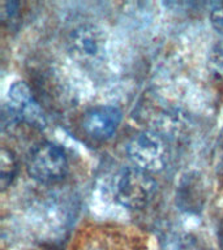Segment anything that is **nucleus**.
<instances>
[{"mask_svg": "<svg viewBox=\"0 0 223 250\" xmlns=\"http://www.w3.org/2000/svg\"><path fill=\"white\" fill-rule=\"evenodd\" d=\"M20 13V3L15 0L0 1V21L3 25H11L16 22Z\"/></svg>", "mask_w": 223, "mask_h": 250, "instance_id": "nucleus-8", "label": "nucleus"}, {"mask_svg": "<svg viewBox=\"0 0 223 250\" xmlns=\"http://www.w3.org/2000/svg\"><path fill=\"white\" fill-rule=\"evenodd\" d=\"M17 173V159L15 152L5 146L0 150V189L5 191L11 187Z\"/></svg>", "mask_w": 223, "mask_h": 250, "instance_id": "nucleus-7", "label": "nucleus"}, {"mask_svg": "<svg viewBox=\"0 0 223 250\" xmlns=\"http://www.w3.org/2000/svg\"><path fill=\"white\" fill-rule=\"evenodd\" d=\"M213 159H214L215 171L223 175V128L219 132V136L217 138V142H215Z\"/></svg>", "mask_w": 223, "mask_h": 250, "instance_id": "nucleus-11", "label": "nucleus"}, {"mask_svg": "<svg viewBox=\"0 0 223 250\" xmlns=\"http://www.w3.org/2000/svg\"><path fill=\"white\" fill-rule=\"evenodd\" d=\"M69 50L82 62H94L105 51L106 39L101 29L94 25H80L69 35Z\"/></svg>", "mask_w": 223, "mask_h": 250, "instance_id": "nucleus-6", "label": "nucleus"}, {"mask_svg": "<svg viewBox=\"0 0 223 250\" xmlns=\"http://www.w3.org/2000/svg\"><path fill=\"white\" fill-rule=\"evenodd\" d=\"M26 171L31 179L41 184L58 183L68 171L66 152L52 142L37 145L27 156Z\"/></svg>", "mask_w": 223, "mask_h": 250, "instance_id": "nucleus-1", "label": "nucleus"}, {"mask_svg": "<svg viewBox=\"0 0 223 250\" xmlns=\"http://www.w3.org/2000/svg\"><path fill=\"white\" fill-rule=\"evenodd\" d=\"M156 191V181L152 173L132 167L125 169L116 184V198L129 210L148 206Z\"/></svg>", "mask_w": 223, "mask_h": 250, "instance_id": "nucleus-3", "label": "nucleus"}, {"mask_svg": "<svg viewBox=\"0 0 223 250\" xmlns=\"http://www.w3.org/2000/svg\"><path fill=\"white\" fill-rule=\"evenodd\" d=\"M209 68L217 77L223 78V41H219L211 48L209 55Z\"/></svg>", "mask_w": 223, "mask_h": 250, "instance_id": "nucleus-9", "label": "nucleus"}, {"mask_svg": "<svg viewBox=\"0 0 223 250\" xmlns=\"http://www.w3.org/2000/svg\"><path fill=\"white\" fill-rule=\"evenodd\" d=\"M121 119L123 113L115 105H97L82 116L81 128L94 140L105 141L116 133Z\"/></svg>", "mask_w": 223, "mask_h": 250, "instance_id": "nucleus-5", "label": "nucleus"}, {"mask_svg": "<svg viewBox=\"0 0 223 250\" xmlns=\"http://www.w3.org/2000/svg\"><path fill=\"white\" fill-rule=\"evenodd\" d=\"M127 154L133 166L149 173L162 171L168 159L167 145L156 132L144 130L128 142Z\"/></svg>", "mask_w": 223, "mask_h": 250, "instance_id": "nucleus-2", "label": "nucleus"}, {"mask_svg": "<svg viewBox=\"0 0 223 250\" xmlns=\"http://www.w3.org/2000/svg\"><path fill=\"white\" fill-rule=\"evenodd\" d=\"M7 101V107L15 113L20 123H25L37 129H43L47 125L42 105L35 99L26 82H15L9 87Z\"/></svg>", "mask_w": 223, "mask_h": 250, "instance_id": "nucleus-4", "label": "nucleus"}, {"mask_svg": "<svg viewBox=\"0 0 223 250\" xmlns=\"http://www.w3.org/2000/svg\"><path fill=\"white\" fill-rule=\"evenodd\" d=\"M209 17H210L211 26L218 33L223 34V1H217V3L211 4Z\"/></svg>", "mask_w": 223, "mask_h": 250, "instance_id": "nucleus-10", "label": "nucleus"}]
</instances>
